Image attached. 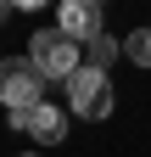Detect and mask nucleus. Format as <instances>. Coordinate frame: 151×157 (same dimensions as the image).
Wrapping results in <instances>:
<instances>
[{"mask_svg": "<svg viewBox=\"0 0 151 157\" xmlns=\"http://www.w3.org/2000/svg\"><path fill=\"white\" fill-rule=\"evenodd\" d=\"M123 56H129L134 67H151V28H134V34H129V39H123Z\"/></svg>", "mask_w": 151, "mask_h": 157, "instance_id": "7", "label": "nucleus"}, {"mask_svg": "<svg viewBox=\"0 0 151 157\" xmlns=\"http://www.w3.org/2000/svg\"><path fill=\"white\" fill-rule=\"evenodd\" d=\"M6 11H11V0H0V23H6Z\"/></svg>", "mask_w": 151, "mask_h": 157, "instance_id": "9", "label": "nucleus"}, {"mask_svg": "<svg viewBox=\"0 0 151 157\" xmlns=\"http://www.w3.org/2000/svg\"><path fill=\"white\" fill-rule=\"evenodd\" d=\"M101 6H106V0H101Z\"/></svg>", "mask_w": 151, "mask_h": 157, "instance_id": "10", "label": "nucleus"}, {"mask_svg": "<svg viewBox=\"0 0 151 157\" xmlns=\"http://www.w3.org/2000/svg\"><path fill=\"white\" fill-rule=\"evenodd\" d=\"M11 6H17V11H39L45 0H11Z\"/></svg>", "mask_w": 151, "mask_h": 157, "instance_id": "8", "label": "nucleus"}, {"mask_svg": "<svg viewBox=\"0 0 151 157\" xmlns=\"http://www.w3.org/2000/svg\"><path fill=\"white\" fill-rule=\"evenodd\" d=\"M62 34L67 39H95L106 34V17H101V0H62Z\"/></svg>", "mask_w": 151, "mask_h": 157, "instance_id": "4", "label": "nucleus"}, {"mask_svg": "<svg viewBox=\"0 0 151 157\" xmlns=\"http://www.w3.org/2000/svg\"><path fill=\"white\" fill-rule=\"evenodd\" d=\"M45 73L28 62V56H6L0 62V101H6L11 112H23V107H39L45 101Z\"/></svg>", "mask_w": 151, "mask_h": 157, "instance_id": "2", "label": "nucleus"}, {"mask_svg": "<svg viewBox=\"0 0 151 157\" xmlns=\"http://www.w3.org/2000/svg\"><path fill=\"white\" fill-rule=\"evenodd\" d=\"M118 51H123V45H118L112 34H95V39L84 45V67H101V73H106V62H112Z\"/></svg>", "mask_w": 151, "mask_h": 157, "instance_id": "6", "label": "nucleus"}, {"mask_svg": "<svg viewBox=\"0 0 151 157\" xmlns=\"http://www.w3.org/2000/svg\"><path fill=\"white\" fill-rule=\"evenodd\" d=\"M39 146H56V140H67V112L62 107H50V101H39V107H28V124H23Z\"/></svg>", "mask_w": 151, "mask_h": 157, "instance_id": "5", "label": "nucleus"}, {"mask_svg": "<svg viewBox=\"0 0 151 157\" xmlns=\"http://www.w3.org/2000/svg\"><path fill=\"white\" fill-rule=\"evenodd\" d=\"M67 101L79 118H112V78L101 67H79L67 78Z\"/></svg>", "mask_w": 151, "mask_h": 157, "instance_id": "3", "label": "nucleus"}, {"mask_svg": "<svg viewBox=\"0 0 151 157\" xmlns=\"http://www.w3.org/2000/svg\"><path fill=\"white\" fill-rule=\"evenodd\" d=\"M28 62L39 67L45 78H67L84 67V56H79V39H67L62 28H45V34H34V45H28Z\"/></svg>", "mask_w": 151, "mask_h": 157, "instance_id": "1", "label": "nucleus"}]
</instances>
